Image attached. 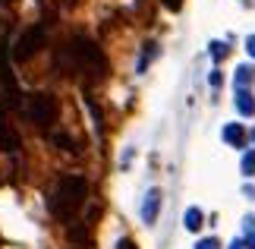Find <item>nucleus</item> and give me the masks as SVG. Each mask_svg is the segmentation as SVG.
I'll use <instances>...</instances> for the list:
<instances>
[{"label": "nucleus", "instance_id": "f257e3e1", "mask_svg": "<svg viewBox=\"0 0 255 249\" xmlns=\"http://www.w3.org/2000/svg\"><path fill=\"white\" fill-rule=\"evenodd\" d=\"M85 202H88V183H85V177H76V174H63L51 186V196H47L51 215L63 224L76 221V215L85 208Z\"/></svg>", "mask_w": 255, "mask_h": 249}, {"label": "nucleus", "instance_id": "f03ea898", "mask_svg": "<svg viewBox=\"0 0 255 249\" xmlns=\"http://www.w3.org/2000/svg\"><path fill=\"white\" fill-rule=\"evenodd\" d=\"M66 66L79 69V73L85 79H92V82H101V79L107 76V57H104V51L92 41V38H85V35H73V41L66 44Z\"/></svg>", "mask_w": 255, "mask_h": 249}, {"label": "nucleus", "instance_id": "7ed1b4c3", "mask_svg": "<svg viewBox=\"0 0 255 249\" xmlns=\"http://www.w3.org/2000/svg\"><path fill=\"white\" fill-rule=\"evenodd\" d=\"M25 117L38 129H51L57 123V117H60V101L51 92H32L25 98Z\"/></svg>", "mask_w": 255, "mask_h": 249}, {"label": "nucleus", "instance_id": "20e7f679", "mask_svg": "<svg viewBox=\"0 0 255 249\" xmlns=\"http://www.w3.org/2000/svg\"><path fill=\"white\" fill-rule=\"evenodd\" d=\"M44 47V25H32L28 32L13 44V60H32V57Z\"/></svg>", "mask_w": 255, "mask_h": 249}, {"label": "nucleus", "instance_id": "39448f33", "mask_svg": "<svg viewBox=\"0 0 255 249\" xmlns=\"http://www.w3.org/2000/svg\"><path fill=\"white\" fill-rule=\"evenodd\" d=\"M161 205H164V193L158 186L154 189H148V193H145V199H142V205H139V218H142V224H154L158 221V215H161Z\"/></svg>", "mask_w": 255, "mask_h": 249}, {"label": "nucleus", "instance_id": "423d86ee", "mask_svg": "<svg viewBox=\"0 0 255 249\" xmlns=\"http://www.w3.org/2000/svg\"><path fill=\"white\" fill-rule=\"evenodd\" d=\"M221 139H224V145H230V148H237V152H243V148L249 145V129L243 126V123H227L221 129Z\"/></svg>", "mask_w": 255, "mask_h": 249}, {"label": "nucleus", "instance_id": "0eeeda50", "mask_svg": "<svg viewBox=\"0 0 255 249\" xmlns=\"http://www.w3.org/2000/svg\"><path fill=\"white\" fill-rule=\"evenodd\" d=\"M233 107H237L240 117H255V95H252V88H237V95H233Z\"/></svg>", "mask_w": 255, "mask_h": 249}, {"label": "nucleus", "instance_id": "6e6552de", "mask_svg": "<svg viewBox=\"0 0 255 249\" xmlns=\"http://www.w3.org/2000/svg\"><path fill=\"white\" fill-rule=\"evenodd\" d=\"M0 148H3V152H16L19 148V136H16V129L9 126V120L3 114H0Z\"/></svg>", "mask_w": 255, "mask_h": 249}, {"label": "nucleus", "instance_id": "1a4fd4ad", "mask_svg": "<svg viewBox=\"0 0 255 249\" xmlns=\"http://www.w3.org/2000/svg\"><path fill=\"white\" fill-rule=\"evenodd\" d=\"M202 224H205V212H202L199 205H189V208L183 212V227H186L189 234H199Z\"/></svg>", "mask_w": 255, "mask_h": 249}, {"label": "nucleus", "instance_id": "9d476101", "mask_svg": "<svg viewBox=\"0 0 255 249\" xmlns=\"http://www.w3.org/2000/svg\"><path fill=\"white\" fill-rule=\"evenodd\" d=\"M161 54V47L154 44V41H145L142 44V54H139V60H135V73H145V69L151 66V60Z\"/></svg>", "mask_w": 255, "mask_h": 249}, {"label": "nucleus", "instance_id": "9b49d317", "mask_svg": "<svg viewBox=\"0 0 255 249\" xmlns=\"http://www.w3.org/2000/svg\"><path fill=\"white\" fill-rule=\"evenodd\" d=\"M208 57H211V63H224L230 57V44L221 41V38H214V41H208Z\"/></svg>", "mask_w": 255, "mask_h": 249}, {"label": "nucleus", "instance_id": "f8f14e48", "mask_svg": "<svg viewBox=\"0 0 255 249\" xmlns=\"http://www.w3.org/2000/svg\"><path fill=\"white\" fill-rule=\"evenodd\" d=\"M252 79H255V73H252L249 63H240L237 69H233V88H249Z\"/></svg>", "mask_w": 255, "mask_h": 249}, {"label": "nucleus", "instance_id": "ddd939ff", "mask_svg": "<svg viewBox=\"0 0 255 249\" xmlns=\"http://www.w3.org/2000/svg\"><path fill=\"white\" fill-rule=\"evenodd\" d=\"M243 177H255V148H249L246 155H243Z\"/></svg>", "mask_w": 255, "mask_h": 249}, {"label": "nucleus", "instance_id": "4468645a", "mask_svg": "<svg viewBox=\"0 0 255 249\" xmlns=\"http://www.w3.org/2000/svg\"><path fill=\"white\" fill-rule=\"evenodd\" d=\"M192 249H221V240H218V237H202Z\"/></svg>", "mask_w": 255, "mask_h": 249}, {"label": "nucleus", "instance_id": "2eb2a0df", "mask_svg": "<svg viewBox=\"0 0 255 249\" xmlns=\"http://www.w3.org/2000/svg\"><path fill=\"white\" fill-rule=\"evenodd\" d=\"M54 142H57V145H63L66 152H76V145H73V139H70V136H60V133H57V136H54Z\"/></svg>", "mask_w": 255, "mask_h": 249}, {"label": "nucleus", "instance_id": "dca6fc26", "mask_svg": "<svg viewBox=\"0 0 255 249\" xmlns=\"http://www.w3.org/2000/svg\"><path fill=\"white\" fill-rule=\"evenodd\" d=\"M221 82H224V76L218 73V69H211V73H208V85L211 88H221Z\"/></svg>", "mask_w": 255, "mask_h": 249}, {"label": "nucleus", "instance_id": "f3484780", "mask_svg": "<svg viewBox=\"0 0 255 249\" xmlns=\"http://www.w3.org/2000/svg\"><path fill=\"white\" fill-rule=\"evenodd\" d=\"M161 6H167L170 13H180V9H183V0H161Z\"/></svg>", "mask_w": 255, "mask_h": 249}, {"label": "nucleus", "instance_id": "a211bd4d", "mask_svg": "<svg viewBox=\"0 0 255 249\" xmlns=\"http://www.w3.org/2000/svg\"><path fill=\"white\" fill-rule=\"evenodd\" d=\"M246 54L255 60V32H252V35H246Z\"/></svg>", "mask_w": 255, "mask_h": 249}, {"label": "nucleus", "instance_id": "6ab92c4d", "mask_svg": "<svg viewBox=\"0 0 255 249\" xmlns=\"http://www.w3.org/2000/svg\"><path fill=\"white\" fill-rule=\"evenodd\" d=\"M243 231H246V234L255 231V215H246V218H243Z\"/></svg>", "mask_w": 255, "mask_h": 249}, {"label": "nucleus", "instance_id": "aec40b11", "mask_svg": "<svg viewBox=\"0 0 255 249\" xmlns=\"http://www.w3.org/2000/svg\"><path fill=\"white\" fill-rule=\"evenodd\" d=\"M227 249H249V243H246V237H233V243Z\"/></svg>", "mask_w": 255, "mask_h": 249}, {"label": "nucleus", "instance_id": "412c9836", "mask_svg": "<svg viewBox=\"0 0 255 249\" xmlns=\"http://www.w3.org/2000/svg\"><path fill=\"white\" fill-rule=\"evenodd\" d=\"M117 249H139V246H135V243L129 240V237H123V240H120V243H117Z\"/></svg>", "mask_w": 255, "mask_h": 249}, {"label": "nucleus", "instance_id": "4be33fe9", "mask_svg": "<svg viewBox=\"0 0 255 249\" xmlns=\"http://www.w3.org/2000/svg\"><path fill=\"white\" fill-rule=\"evenodd\" d=\"M246 243H249V249H255V231H252V234L246 237Z\"/></svg>", "mask_w": 255, "mask_h": 249}, {"label": "nucleus", "instance_id": "5701e85b", "mask_svg": "<svg viewBox=\"0 0 255 249\" xmlns=\"http://www.w3.org/2000/svg\"><path fill=\"white\" fill-rule=\"evenodd\" d=\"M249 142H252V145H255V129H249Z\"/></svg>", "mask_w": 255, "mask_h": 249}]
</instances>
